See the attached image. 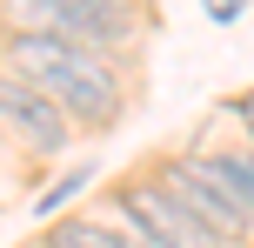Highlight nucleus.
<instances>
[{"mask_svg":"<svg viewBox=\"0 0 254 248\" xmlns=\"http://www.w3.org/2000/svg\"><path fill=\"white\" fill-rule=\"evenodd\" d=\"M7 40H74V47H127L134 13H121L114 0H0Z\"/></svg>","mask_w":254,"mask_h":248,"instance_id":"nucleus-2","label":"nucleus"},{"mask_svg":"<svg viewBox=\"0 0 254 248\" xmlns=\"http://www.w3.org/2000/svg\"><path fill=\"white\" fill-rule=\"evenodd\" d=\"M161 188H167V195H174V201H181V208H188L221 248L241 242L248 228H254V208L241 201V188H234L228 161H201V155H194V161H174V168L161 174Z\"/></svg>","mask_w":254,"mask_h":248,"instance_id":"nucleus-3","label":"nucleus"},{"mask_svg":"<svg viewBox=\"0 0 254 248\" xmlns=\"http://www.w3.org/2000/svg\"><path fill=\"white\" fill-rule=\"evenodd\" d=\"M234 114H241V121H248V134H254V87L241 94V101H234Z\"/></svg>","mask_w":254,"mask_h":248,"instance_id":"nucleus-9","label":"nucleus"},{"mask_svg":"<svg viewBox=\"0 0 254 248\" xmlns=\"http://www.w3.org/2000/svg\"><path fill=\"white\" fill-rule=\"evenodd\" d=\"M7 61H13V81H27L34 94H47L80 128H107L127 107L121 67L107 61V54H94V47H74V40H7Z\"/></svg>","mask_w":254,"mask_h":248,"instance_id":"nucleus-1","label":"nucleus"},{"mask_svg":"<svg viewBox=\"0 0 254 248\" xmlns=\"http://www.w3.org/2000/svg\"><path fill=\"white\" fill-rule=\"evenodd\" d=\"M40 248H74V242H67L61 228H47V242H40Z\"/></svg>","mask_w":254,"mask_h":248,"instance_id":"nucleus-10","label":"nucleus"},{"mask_svg":"<svg viewBox=\"0 0 254 248\" xmlns=\"http://www.w3.org/2000/svg\"><path fill=\"white\" fill-rule=\"evenodd\" d=\"M61 235L74 248H147L127 222H107V215H74V222H61Z\"/></svg>","mask_w":254,"mask_h":248,"instance_id":"nucleus-6","label":"nucleus"},{"mask_svg":"<svg viewBox=\"0 0 254 248\" xmlns=\"http://www.w3.org/2000/svg\"><path fill=\"white\" fill-rule=\"evenodd\" d=\"M228 174H234V188H241V201L254 208V155H241V161H228Z\"/></svg>","mask_w":254,"mask_h":248,"instance_id":"nucleus-7","label":"nucleus"},{"mask_svg":"<svg viewBox=\"0 0 254 248\" xmlns=\"http://www.w3.org/2000/svg\"><path fill=\"white\" fill-rule=\"evenodd\" d=\"M201 7L214 13V20H241V7H248V0H201Z\"/></svg>","mask_w":254,"mask_h":248,"instance_id":"nucleus-8","label":"nucleus"},{"mask_svg":"<svg viewBox=\"0 0 254 248\" xmlns=\"http://www.w3.org/2000/svg\"><path fill=\"white\" fill-rule=\"evenodd\" d=\"M0 121H7L34 155H67V141H74L67 114L47 101V94H34L27 81H13V74H0Z\"/></svg>","mask_w":254,"mask_h":248,"instance_id":"nucleus-5","label":"nucleus"},{"mask_svg":"<svg viewBox=\"0 0 254 248\" xmlns=\"http://www.w3.org/2000/svg\"><path fill=\"white\" fill-rule=\"evenodd\" d=\"M114 215L127 228H134L147 248H221L214 235H207L201 222H194L188 208H181L174 195H167L161 181H121V195H114Z\"/></svg>","mask_w":254,"mask_h":248,"instance_id":"nucleus-4","label":"nucleus"}]
</instances>
